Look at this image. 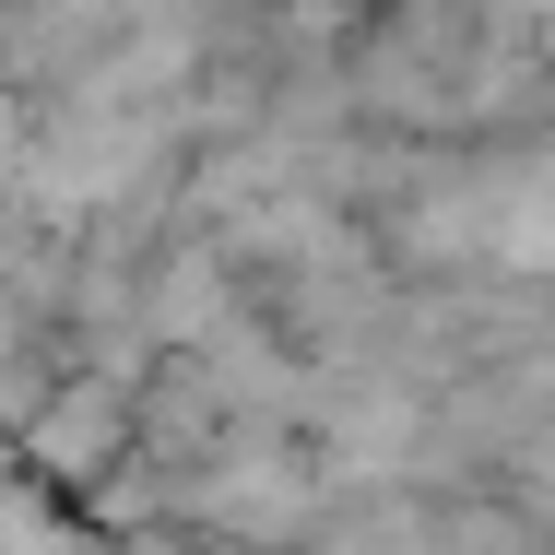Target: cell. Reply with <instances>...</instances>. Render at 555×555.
<instances>
[{
	"label": "cell",
	"mask_w": 555,
	"mask_h": 555,
	"mask_svg": "<svg viewBox=\"0 0 555 555\" xmlns=\"http://www.w3.org/2000/svg\"><path fill=\"white\" fill-rule=\"evenodd\" d=\"M130 449H142V414L118 402L107 378H72V390H48V414H36V438H24V461H36L48 485L95 496V485H107V461H130Z\"/></svg>",
	"instance_id": "cell-1"
}]
</instances>
